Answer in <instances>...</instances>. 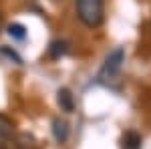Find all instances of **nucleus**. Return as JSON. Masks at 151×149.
Here are the masks:
<instances>
[{
  "label": "nucleus",
  "instance_id": "1",
  "mask_svg": "<svg viewBox=\"0 0 151 149\" xmlns=\"http://www.w3.org/2000/svg\"><path fill=\"white\" fill-rule=\"evenodd\" d=\"M77 16L87 28H97L105 20V0H75Z\"/></svg>",
  "mask_w": 151,
  "mask_h": 149
},
{
  "label": "nucleus",
  "instance_id": "2",
  "mask_svg": "<svg viewBox=\"0 0 151 149\" xmlns=\"http://www.w3.org/2000/svg\"><path fill=\"white\" fill-rule=\"evenodd\" d=\"M123 63H125V48L117 46V48H113V50L105 57L103 67L99 69V73H97V83L109 85L111 81H115L117 75L121 73V69H123Z\"/></svg>",
  "mask_w": 151,
  "mask_h": 149
},
{
  "label": "nucleus",
  "instance_id": "3",
  "mask_svg": "<svg viewBox=\"0 0 151 149\" xmlns=\"http://www.w3.org/2000/svg\"><path fill=\"white\" fill-rule=\"evenodd\" d=\"M57 103L60 107V111H65V113H73L75 111V97H73V93L65 87V89H58L57 93Z\"/></svg>",
  "mask_w": 151,
  "mask_h": 149
},
{
  "label": "nucleus",
  "instance_id": "4",
  "mask_svg": "<svg viewBox=\"0 0 151 149\" xmlns=\"http://www.w3.org/2000/svg\"><path fill=\"white\" fill-rule=\"evenodd\" d=\"M52 137L57 143H65L67 139H69V123L65 121V119H52Z\"/></svg>",
  "mask_w": 151,
  "mask_h": 149
},
{
  "label": "nucleus",
  "instance_id": "5",
  "mask_svg": "<svg viewBox=\"0 0 151 149\" xmlns=\"http://www.w3.org/2000/svg\"><path fill=\"white\" fill-rule=\"evenodd\" d=\"M67 53H69V42L67 40H52L50 46H48V57L52 58V60L65 57Z\"/></svg>",
  "mask_w": 151,
  "mask_h": 149
},
{
  "label": "nucleus",
  "instance_id": "6",
  "mask_svg": "<svg viewBox=\"0 0 151 149\" xmlns=\"http://www.w3.org/2000/svg\"><path fill=\"white\" fill-rule=\"evenodd\" d=\"M123 149H141V135L137 131H127L123 135Z\"/></svg>",
  "mask_w": 151,
  "mask_h": 149
},
{
  "label": "nucleus",
  "instance_id": "7",
  "mask_svg": "<svg viewBox=\"0 0 151 149\" xmlns=\"http://www.w3.org/2000/svg\"><path fill=\"white\" fill-rule=\"evenodd\" d=\"M8 36H10L12 40H18V42H22V40H26V28H24L22 24L14 22L8 26Z\"/></svg>",
  "mask_w": 151,
  "mask_h": 149
},
{
  "label": "nucleus",
  "instance_id": "8",
  "mask_svg": "<svg viewBox=\"0 0 151 149\" xmlns=\"http://www.w3.org/2000/svg\"><path fill=\"white\" fill-rule=\"evenodd\" d=\"M14 133V123L6 115H0V139H8Z\"/></svg>",
  "mask_w": 151,
  "mask_h": 149
},
{
  "label": "nucleus",
  "instance_id": "9",
  "mask_svg": "<svg viewBox=\"0 0 151 149\" xmlns=\"http://www.w3.org/2000/svg\"><path fill=\"white\" fill-rule=\"evenodd\" d=\"M0 55L8 57L10 60H14L16 65H22V58L18 57V53H16V50H12V48H8V46H2V48H0Z\"/></svg>",
  "mask_w": 151,
  "mask_h": 149
},
{
  "label": "nucleus",
  "instance_id": "10",
  "mask_svg": "<svg viewBox=\"0 0 151 149\" xmlns=\"http://www.w3.org/2000/svg\"><path fill=\"white\" fill-rule=\"evenodd\" d=\"M0 24H2V18H0Z\"/></svg>",
  "mask_w": 151,
  "mask_h": 149
}]
</instances>
